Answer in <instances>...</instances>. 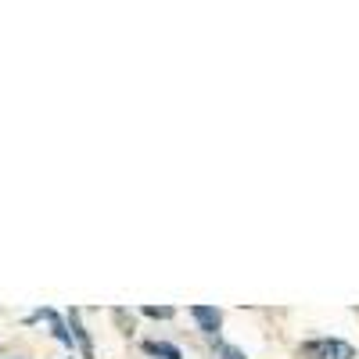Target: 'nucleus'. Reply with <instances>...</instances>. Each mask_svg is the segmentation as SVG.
Returning <instances> with one entry per match:
<instances>
[{
    "label": "nucleus",
    "mask_w": 359,
    "mask_h": 359,
    "mask_svg": "<svg viewBox=\"0 0 359 359\" xmlns=\"http://www.w3.org/2000/svg\"><path fill=\"white\" fill-rule=\"evenodd\" d=\"M302 359H355V348L348 341H338V338H320V341H309L298 348Z\"/></svg>",
    "instance_id": "f257e3e1"
},
{
    "label": "nucleus",
    "mask_w": 359,
    "mask_h": 359,
    "mask_svg": "<svg viewBox=\"0 0 359 359\" xmlns=\"http://www.w3.org/2000/svg\"><path fill=\"white\" fill-rule=\"evenodd\" d=\"M191 316L198 320V327L205 334H219V323H223V313L216 306H191Z\"/></svg>",
    "instance_id": "f03ea898"
},
{
    "label": "nucleus",
    "mask_w": 359,
    "mask_h": 359,
    "mask_svg": "<svg viewBox=\"0 0 359 359\" xmlns=\"http://www.w3.org/2000/svg\"><path fill=\"white\" fill-rule=\"evenodd\" d=\"M69 327H72V338H76V345H79V355H83V359H94V345H90V334L83 331V323H79V313H76V309L69 313Z\"/></svg>",
    "instance_id": "7ed1b4c3"
},
{
    "label": "nucleus",
    "mask_w": 359,
    "mask_h": 359,
    "mask_svg": "<svg viewBox=\"0 0 359 359\" xmlns=\"http://www.w3.org/2000/svg\"><path fill=\"white\" fill-rule=\"evenodd\" d=\"M144 352L155 355V359H184V352L176 345H165V341H144Z\"/></svg>",
    "instance_id": "20e7f679"
},
{
    "label": "nucleus",
    "mask_w": 359,
    "mask_h": 359,
    "mask_svg": "<svg viewBox=\"0 0 359 359\" xmlns=\"http://www.w3.org/2000/svg\"><path fill=\"white\" fill-rule=\"evenodd\" d=\"M144 316H151V320H169V316H172V309H169V306H147V309H144Z\"/></svg>",
    "instance_id": "39448f33"
},
{
    "label": "nucleus",
    "mask_w": 359,
    "mask_h": 359,
    "mask_svg": "<svg viewBox=\"0 0 359 359\" xmlns=\"http://www.w3.org/2000/svg\"><path fill=\"white\" fill-rule=\"evenodd\" d=\"M219 355H223V359H248V355H245L241 348H237V345H219Z\"/></svg>",
    "instance_id": "423d86ee"
}]
</instances>
